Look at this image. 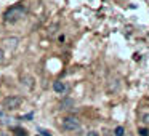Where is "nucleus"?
<instances>
[{
	"instance_id": "6",
	"label": "nucleus",
	"mask_w": 149,
	"mask_h": 136,
	"mask_svg": "<svg viewBox=\"0 0 149 136\" xmlns=\"http://www.w3.org/2000/svg\"><path fill=\"white\" fill-rule=\"evenodd\" d=\"M53 90H55L56 93H64V91H66V85L63 83V82H55V83H53Z\"/></svg>"
},
{
	"instance_id": "7",
	"label": "nucleus",
	"mask_w": 149,
	"mask_h": 136,
	"mask_svg": "<svg viewBox=\"0 0 149 136\" xmlns=\"http://www.w3.org/2000/svg\"><path fill=\"white\" fill-rule=\"evenodd\" d=\"M114 136H125V128H123V126H116Z\"/></svg>"
},
{
	"instance_id": "13",
	"label": "nucleus",
	"mask_w": 149,
	"mask_h": 136,
	"mask_svg": "<svg viewBox=\"0 0 149 136\" xmlns=\"http://www.w3.org/2000/svg\"><path fill=\"white\" fill-rule=\"evenodd\" d=\"M87 136H100V135H98V131H88Z\"/></svg>"
},
{
	"instance_id": "5",
	"label": "nucleus",
	"mask_w": 149,
	"mask_h": 136,
	"mask_svg": "<svg viewBox=\"0 0 149 136\" xmlns=\"http://www.w3.org/2000/svg\"><path fill=\"white\" fill-rule=\"evenodd\" d=\"M21 83H23L26 88H29V90H34V87H36V78H34L32 75L24 74L23 77H21Z\"/></svg>"
},
{
	"instance_id": "4",
	"label": "nucleus",
	"mask_w": 149,
	"mask_h": 136,
	"mask_svg": "<svg viewBox=\"0 0 149 136\" xmlns=\"http://www.w3.org/2000/svg\"><path fill=\"white\" fill-rule=\"evenodd\" d=\"M21 103H23V99L19 96H7L3 99V107L8 110H15L21 106Z\"/></svg>"
},
{
	"instance_id": "3",
	"label": "nucleus",
	"mask_w": 149,
	"mask_h": 136,
	"mask_svg": "<svg viewBox=\"0 0 149 136\" xmlns=\"http://www.w3.org/2000/svg\"><path fill=\"white\" fill-rule=\"evenodd\" d=\"M63 128L68 131H77L80 130V120L77 117H66L63 119Z\"/></svg>"
},
{
	"instance_id": "12",
	"label": "nucleus",
	"mask_w": 149,
	"mask_h": 136,
	"mask_svg": "<svg viewBox=\"0 0 149 136\" xmlns=\"http://www.w3.org/2000/svg\"><path fill=\"white\" fill-rule=\"evenodd\" d=\"M143 123H144L146 126H149V114H144V115H143Z\"/></svg>"
},
{
	"instance_id": "14",
	"label": "nucleus",
	"mask_w": 149,
	"mask_h": 136,
	"mask_svg": "<svg viewBox=\"0 0 149 136\" xmlns=\"http://www.w3.org/2000/svg\"><path fill=\"white\" fill-rule=\"evenodd\" d=\"M3 58H5V53H3V50L0 48V62L3 61Z\"/></svg>"
},
{
	"instance_id": "2",
	"label": "nucleus",
	"mask_w": 149,
	"mask_h": 136,
	"mask_svg": "<svg viewBox=\"0 0 149 136\" xmlns=\"http://www.w3.org/2000/svg\"><path fill=\"white\" fill-rule=\"evenodd\" d=\"M120 88H122V80H120V77H117V75L111 77L109 80L106 82V91H107L109 94H116V93H119Z\"/></svg>"
},
{
	"instance_id": "10",
	"label": "nucleus",
	"mask_w": 149,
	"mask_h": 136,
	"mask_svg": "<svg viewBox=\"0 0 149 136\" xmlns=\"http://www.w3.org/2000/svg\"><path fill=\"white\" fill-rule=\"evenodd\" d=\"M15 133H16V136H27L26 130H23V128H16V130H15Z\"/></svg>"
},
{
	"instance_id": "11",
	"label": "nucleus",
	"mask_w": 149,
	"mask_h": 136,
	"mask_svg": "<svg viewBox=\"0 0 149 136\" xmlns=\"http://www.w3.org/2000/svg\"><path fill=\"white\" fill-rule=\"evenodd\" d=\"M138 135L139 136H149V130L148 128H139L138 130Z\"/></svg>"
},
{
	"instance_id": "8",
	"label": "nucleus",
	"mask_w": 149,
	"mask_h": 136,
	"mask_svg": "<svg viewBox=\"0 0 149 136\" xmlns=\"http://www.w3.org/2000/svg\"><path fill=\"white\" fill-rule=\"evenodd\" d=\"M7 43H8V46H11V48H15V46L19 43V39L18 37H13V39H8L7 40Z\"/></svg>"
},
{
	"instance_id": "9",
	"label": "nucleus",
	"mask_w": 149,
	"mask_h": 136,
	"mask_svg": "<svg viewBox=\"0 0 149 136\" xmlns=\"http://www.w3.org/2000/svg\"><path fill=\"white\" fill-rule=\"evenodd\" d=\"M72 104H74V103H72V99H64L61 103V109H71Z\"/></svg>"
},
{
	"instance_id": "1",
	"label": "nucleus",
	"mask_w": 149,
	"mask_h": 136,
	"mask_svg": "<svg viewBox=\"0 0 149 136\" xmlns=\"http://www.w3.org/2000/svg\"><path fill=\"white\" fill-rule=\"evenodd\" d=\"M24 16H26V8L23 5H13L3 13V21L8 24H15L21 21Z\"/></svg>"
},
{
	"instance_id": "15",
	"label": "nucleus",
	"mask_w": 149,
	"mask_h": 136,
	"mask_svg": "<svg viewBox=\"0 0 149 136\" xmlns=\"http://www.w3.org/2000/svg\"><path fill=\"white\" fill-rule=\"evenodd\" d=\"M40 133H42L43 136H52V135H50L48 131H47V130H40Z\"/></svg>"
}]
</instances>
